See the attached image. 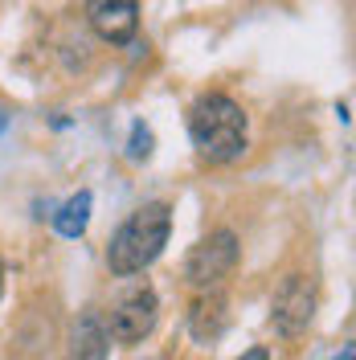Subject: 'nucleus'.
Instances as JSON below:
<instances>
[{
  "instance_id": "obj_1",
  "label": "nucleus",
  "mask_w": 356,
  "mask_h": 360,
  "mask_svg": "<svg viewBox=\"0 0 356 360\" xmlns=\"http://www.w3.org/2000/svg\"><path fill=\"white\" fill-rule=\"evenodd\" d=\"M189 139L209 164H234L246 152V111L229 94H201L189 107Z\"/></svg>"
},
{
  "instance_id": "obj_2",
  "label": "nucleus",
  "mask_w": 356,
  "mask_h": 360,
  "mask_svg": "<svg viewBox=\"0 0 356 360\" xmlns=\"http://www.w3.org/2000/svg\"><path fill=\"white\" fill-rule=\"evenodd\" d=\"M168 233H172V213L168 205H144L135 209L127 221L119 225V233L107 246V266L115 274H139L144 266H152L160 258V250L168 246Z\"/></svg>"
},
{
  "instance_id": "obj_3",
  "label": "nucleus",
  "mask_w": 356,
  "mask_h": 360,
  "mask_svg": "<svg viewBox=\"0 0 356 360\" xmlns=\"http://www.w3.org/2000/svg\"><path fill=\"white\" fill-rule=\"evenodd\" d=\"M238 266V238L229 229H213L209 238H201L184 258V278L197 291H213L229 270Z\"/></svg>"
},
{
  "instance_id": "obj_4",
  "label": "nucleus",
  "mask_w": 356,
  "mask_h": 360,
  "mask_svg": "<svg viewBox=\"0 0 356 360\" xmlns=\"http://www.w3.org/2000/svg\"><path fill=\"white\" fill-rule=\"evenodd\" d=\"M160 319V299L148 283H135L132 291H123L115 299L111 315H107V336L119 340V344H135L144 340Z\"/></svg>"
},
{
  "instance_id": "obj_5",
  "label": "nucleus",
  "mask_w": 356,
  "mask_h": 360,
  "mask_svg": "<svg viewBox=\"0 0 356 360\" xmlns=\"http://www.w3.org/2000/svg\"><path fill=\"white\" fill-rule=\"evenodd\" d=\"M315 315V283L307 274H287L274 291V303H270V323L279 336L295 340L299 332H307Z\"/></svg>"
},
{
  "instance_id": "obj_6",
  "label": "nucleus",
  "mask_w": 356,
  "mask_h": 360,
  "mask_svg": "<svg viewBox=\"0 0 356 360\" xmlns=\"http://www.w3.org/2000/svg\"><path fill=\"white\" fill-rule=\"evenodd\" d=\"M90 25L103 41L111 45H127L139 29V4L135 0H103V4H90Z\"/></svg>"
},
{
  "instance_id": "obj_7",
  "label": "nucleus",
  "mask_w": 356,
  "mask_h": 360,
  "mask_svg": "<svg viewBox=\"0 0 356 360\" xmlns=\"http://www.w3.org/2000/svg\"><path fill=\"white\" fill-rule=\"evenodd\" d=\"M229 328V299L222 291H201L189 303V332L201 344H213L222 340V332Z\"/></svg>"
},
{
  "instance_id": "obj_8",
  "label": "nucleus",
  "mask_w": 356,
  "mask_h": 360,
  "mask_svg": "<svg viewBox=\"0 0 356 360\" xmlns=\"http://www.w3.org/2000/svg\"><path fill=\"white\" fill-rule=\"evenodd\" d=\"M107 323H103V315L98 311H87L78 315V323H74V360H107Z\"/></svg>"
},
{
  "instance_id": "obj_9",
  "label": "nucleus",
  "mask_w": 356,
  "mask_h": 360,
  "mask_svg": "<svg viewBox=\"0 0 356 360\" xmlns=\"http://www.w3.org/2000/svg\"><path fill=\"white\" fill-rule=\"evenodd\" d=\"M90 193H78V197H70L58 213H53V229L62 233V238H82V229L90 221Z\"/></svg>"
},
{
  "instance_id": "obj_10",
  "label": "nucleus",
  "mask_w": 356,
  "mask_h": 360,
  "mask_svg": "<svg viewBox=\"0 0 356 360\" xmlns=\"http://www.w3.org/2000/svg\"><path fill=\"white\" fill-rule=\"evenodd\" d=\"M127 156H132V160H148V156H152V127H148V123H132Z\"/></svg>"
},
{
  "instance_id": "obj_11",
  "label": "nucleus",
  "mask_w": 356,
  "mask_h": 360,
  "mask_svg": "<svg viewBox=\"0 0 356 360\" xmlns=\"http://www.w3.org/2000/svg\"><path fill=\"white\" fill-rule=\"evenodd\" d=\"M238 360H270V352L267 348H250V352H242Z\"/></svg>"
},
{
  "instance_id": "obj_12",
  "label": "nucleus",
  "mask_w": 356,
  "mask_h": 360,
  "mask_svg": "<svg viewBox=\"0 0 356 360\" xmlns=\"http://www.w3.org/2000/svg\"><path fill=\"white\" fill-rule=\"evenodd\" d=\"M4 127H8V115L0 111V131H4Z\"/></svg>"
},
{
  "instance_id": "obj_13",
  "label": "nucleus",
  "mask_w": 356,
  "mask_h": 360,
  "mask_svg": "<svg viewBox=\"0 0 356 360\" xmlns=\"http://www.w3.org/2000/svg\"><path fill=\"white\" fill-rule=\"evenodd\" d=\"M340 360H352V348H344V352H340Z\"/></svg>"
},
{
  "instance_id": "obj_14",
  "label": "nucleus",
  "mask_w": 356,
  "mask_h": 360,
  "mask_svg": "<svg viewBox=\"0 0 356 360\" xmlns=\"http://www.w3.org/2000/svg\"><path fill=\"white\" fill-rule=\"evenodd\" d=\"M0 287H4V266H0Z\"/></svg>"
}]
</instances>
